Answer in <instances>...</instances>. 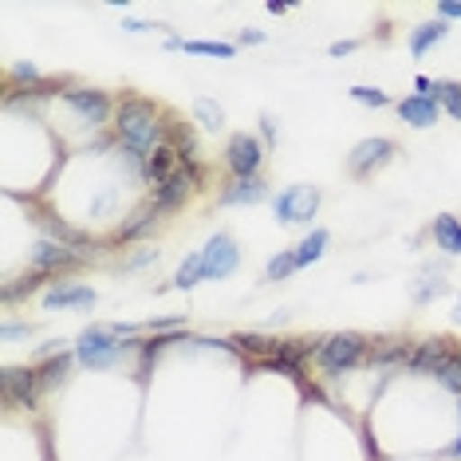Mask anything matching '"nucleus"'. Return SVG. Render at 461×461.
Masks as SVG:
<instances>
[{
	"label": "nucleus",
	"instance_id": "e433bc0d",
	"mask_svg": "<svg viewBox=\"0 0 461 461\" xmlns=\"http://www.w3.org/2000/svg\"><path fill=\"white\" fill-rule=\"evenodd\" d=\"M5 339H16V335H32V323H5Z\"/></svg>",
	"mask_w": 461,
	"mask_h": 461
},
{
	"label": "nucleus",
	"instance_id": "9b49d317",
	"mask_svg": "<svg viewBox=\"0 0 461 461\" xmlns=\"http://www.w3.org/2000/svg\"><path fill=\"white\" fill-rule=\"evenodd\" d=\"M0 386H5L8 402L28 406V411H32L36 398L44 394V386H40V371H32V366H8V371L0 375Z\"/></svg>",
	"mask_w": 461,
	"mask_h": 461
},
{
	"label": "nucleus",
	"instance_id": "a878e982",
	"mask_svg": "<svg viewBox=\"0 0 461 461\" xmlns=\"http://www.w3.org/2000/svg\"><path fill=\"white\" fill-rule=\"evenodd\" d=\"M202 280H205V260H202V253H194L182 260V268H177V276H174V288H194V285H202Z\"/></svg>",
	"mask_w": 461,
	"mask_h": 461
},
{
	"label": "nucleus",
	"instance_id": "7ed1b4c3",
	"mask_svg": "<svg viewBox=\"0 0 461 461\" xmlns=\"http://www.w3.org/2000/svg\"><path fill=\"white\" fill-rule=\"evenodd\" d=\"M127 351L122 348V339L114 335L111 328H87L79 335V343H76V359L83 363V366H91V371H107V366L119 359V355Z\"/></svg>",
	"mask_w": 461,
	"mask_h": 461
},
{
	"label": "nucleus",
	"instance_id": "a211bd4d",
	"mask_svg": "<svg viewBox=\"0 0 461 461\" xmlns=\"http://www.w3.org/2000/svg\"><path fill=\"white\" fill-rule=\"evenodd\" d=\"M446 36H449V24H446V20H429V24H418L414 32H411V51H414L418 59H422L426 51L434 48V44H442Z\"/></svg>",
	"mask_w": 461,
	"mask_h": 461
},
{
	"label": "nucleus",
	"instance_id": "2f4dec72",
	"mask_svg": "<svg viewBox=\"0 0 461 461\" xmlns=\"http://www.w3.org/2000/svg\"><path fill=\"white\" fill-rule=\"evenodd\" d=\"M177 328H185V316H162V320H150V331H154V335H174Z\"/></svg>",
	"mask_w": 461,
	"mask_h": 461
},
{
	"label": "nucleus",
	"instance_id": "423d86ee",
	"mask_svg": "<svg viewBox=\"0 0 461 461\" xmlns=\"http://www.w3.org/2000/svg\"><path fill=\"white\" fill-rule=\"evenodd\" d=\"M225 166H229L233 177H260V166H265V142L249 131L233 134L229 146H225Z\"/></svg>",
	"mask_w": 461,
	"mask_h": 461
},
{
	"label": "nucleus",
	"instance_id": "2eb2a0df",
	"mask_svg": "<svg viewBox=\"0 0 461 461\" xmlns=\"http://www.w3.org/2000/svg\"><path fill=\"white\" fill-rule=\"evenodd\" d=\"M429 237H434V245L442 249L446 257H461V217L438 213L434 225H429Z\"/></svg>",
	"mask_w": 461,
	"mask_h": 461
},
{
	"label": "nucleus",
	"instance_id": "ddd939ff",
	"mask_svg": "<svg viewBox=\"0 0 461 461\" xmlns=\"http://www.w3.org/2000/svg\"><path fill=\"white\" fill-rule=\"evenodd\" d=\"M99 296H95V288H83V285H68V280H56V285L48 288V296H44V308L48 312H56V308H91Z\"/></svg>",
	"mask_w": 461,
	"mask_h": 461
},
{
	"label": "nucleus",
	"instance_id": "20e7f679",
	"mask_svg": "<svg viewBox=\"0 0 461 461\" xmlns=\"http://www.w3.org/2000/svg\"><path fill=\"white\" fill-rule=\"evenodd\" d=\"M205 177V170L197 162H185V166H177V170L166 177L162 185H154V209L158 213H174V209H182V202L190 197V190H197V182Z\"/></svg>",
	"mask_w": 461,
	"mask_h": 461
},
{
	"label": "nucleus",
	"instance_id": "a19ab883",
	"mask_svg": "<svg viewBox=\"0 0 461 461\" xmlns=\"http://www.w3.org/2000/svg\"><path fill=\"white\" fill-rule=\"evenodd\" d=\"M355 48H359L355 40H339V44H331V56H351Z\"/></svg>",
	"mask_w": 461,
	"mask_h": 461
},
{
	"label": "nucleus",
	"instance_id": "aec40b11",
	"mask_svg": "<svg viewBox=\"0 0 461 461\" xmlns=\"http://www.w3.org/2000/svg\"><path fill=\"white\" fill-rule=\"evenodd\" d=\"M429 99H434L438 107H446L449 119L461 122V83L457 79H434V91H429Z\"/></svg>",
	"mask_w": 461,
	"mask_h": 461
},
{
	"label": "nucleus",
	"instance_id": "79ce46f5",
	"mask_svg": "<svg viewBox=\"0 0 461 461\" xmlns=\"http://www.w3.org/2000/svg\"><path fill=\"white\" fill-rule=\"evenodd\" d=\"M268 13H272V16H285L288 5H280V0H268Z\"/></svg>",
	"mask_w": 461,
	"mask_h": 461
},
{
	"label": "nucleus",
	"instance_id": "393cba45",
	"mask_svg": "<svg viewBox=\"0 0 461 461\" xmlns=\"http://www.w3.org/2000/svg\"><path fill=\"white\" fill-rule=\"evenodd\" d=\"M182 51H194V56L233 59L237 56V44H221V40H182Z\"/></svg>",
	"mask_w": 461,
	"mask_h": 461
},
{
	"label": "nucleus",
	"instance_id": "58836bf2",
	"mask_svg": "<svg viewBox=\"0 0 461 461\" xmlns=\"http://www.w3.org/2000/svg\"><path fill=\"white\" fill-rule=\"evenodd\" d=\"M429 91H434V79L414 76V95H426V99H429Z\"/></svg>",
	"mask_w": 461,
	"mask_h": 461
},
{
	"label": "nucleus",
	"instance_id": "f704fd0d",
	"mask_svg": "<svg viewBox=\"0 0 461 461\" xmlns=\"http://www.w3.org/2000/svg\"><path fill=\"white\" fill-rule=\"evenodd\" d=\"M13 79H24V83H40V71L32 64H16L13 68Z\"/></svg>",
	"mask_w": 461,
	"mask_h": 461
},
{
	"label": "nucleus",
	"instance_id": "9d476101",
	"mask_svg": "<svg viewBox=\"0 0 461 461\" xmlns=\"http://www.w3.org/2000/svg\"><path fill=\"white\" fill-rule=\"evenodd\" d=\"M394 150L398 146L391 142V139H363L355 150L348 154V170L355 174V177H371L379 166H386L394 158Z\"/></svg>",
	"mask_w": 461,
	"mask_h": 461
},
{
	"label": "nucleus",
	"instance_id": "49530a36",
	"mask_svg": "<svg viewBox=\"0 0 461 461\" xmlns=\"http://www.w3.org/2000/svg\"><path fill=\"white\" fill-rule=\"evenodd\" d=\"M454 320L461 323V300H457V308H454Z\"/></svg>",
	"mask_w": 461,
	"mask_h": 461
},
{
	"label": "nucleus",
	"instance_id": "473e14b6",
	"mask_svg": "<svg viewBox=\"0 0 461 461\" xmlns=\"http://www.w3.org/2000/svg\"><path fill=\"white\" fill-rule=\"evenodd\" d=\"M114 197H119V190H114V185H111V190H103V194L95 197V202H91V217H99V213H107V209L114 205Z\"/></svg>",
	"mask_w": 461,
	"mask_h": 461
},
{
	"label": "nucleus",
	"instance_id": "5701e85b",
	"mask_svg": "<svg viewBox=\"0 0 461 461\" xmlns=\"http://www.w3.org/2000/svg\"><path fill=\"white\" fill-rule=\"evenodd\" d=\"M194 119L202 122L205 131H225V111L217 107V99H209V95H202V99H194Z\"/></svg>",
	"mask_w": 461,
	"mask_h": 461
},
{
	"label": "nucleus",
	"instance_id": "4c0bfd02",
	"mask_svg": "<svg viewBox=\"0 0 461 461\" xmlns=\"http://www.w3.org/2000/svg\"><path fill=\"white\" fill-rule=\"evenodd\" d=\"M150 260H158V253H154V249H146V253H139V257H131V260H127V268L134 272V268H142V265H150Z\"/></svg>",
	"mask_w": 461,
	"mask_h": 461
},
{
	"label": "nucleus",
	"instance_id": "cd10ccee",
	"mask_svg": "<svg viewBox=\"0 0 461 461\" xmlns=\"http://www.w3.org/2000/svg\"><path fill=\"white\" fill-rule=\"evenodd\" d=\"M300 268V260H296V249H280L276 257L268 260V268H265V280H285L292 276V272Z\"/></svg>",
	"mask_w": 461,
	"mask_h": 461
},
{
	"label": "nucleus",
	"instance_id": "4be33fe9",
	"mask_svg": "<svg viewBox=\"0 0 461 461\" xmlns=\"http://www.w3.org/2000/svg\"><path fill=\"white\" fill-rule=\"evenodd\" d=\"M328 240H331L328 229H312V233L296 245V260H300V268H303V265H312V260H320L323 253H328Z\"/></svg>",
	"mask_w": 461,
	"mask_h": 461
},
{
	"label": "nucleus",
	"instance_id": "a18cd8bd",
	"mask_svg": "<svg viewBox=\"0 0 461 461\" xmlns=\"http://www.w3.org/2000/svg\"><path fill=\"white\" fill-rule=\"evenodd\" d=\"M449 457H461V434H457V442L449 446Z\"/></svg>",
	"mask_w": 461,
	"mask_h": 461
},
{
	"label": "nucleus",
	"instance_id": "7c9ffc66",
	"mask_svg": "<svg viewBox=\"0 0 461 461\" xmlns=\"http://www.w3.org/2000/svg\"><path fill=\"white\" fill-rule=\"evenodd\" d=\"M351 99L363 103V107H386V103H391V95L379 87H351Z\"/></svg>",
	"mask_w": 461,
	"mask_h": 461
},
{
	"label": "nucleus",
	"instance_id": "b1692460",
	"mask_svg": "<svg viewBox=\"0 0 461 461\" xmlns=\"http://www.w3.org/2000/svg\"><path fill=\"white\" fill-rule=\"evenodd\" d=\"M442 292H449V285L438 276V268H426L422 276H418V285H414V303H429L434 296H442Z\"/></svg>",
	"mask_w": 461,
	"mask_h": 461
},
{
	"label": "nucleus",
	"instance_id": "bb28decb",
	"mask_svg": "<svg viewBox=\"0 0 461 461\" xmlns=\"http://www.w3.org/2000/svg\"><path fill=\"white\" fill-rule=\"evenodd\" d=\"M68 371H71V355H59V359H48L44 366H40V386H44V391H56V386L68 379Z\"/></svg>",
	"mask_w": 461,
	"mask_h": 461
},
{
	"label": "nucleus",
	"instance_id": "c756f323",
	"mask_svg": "<svg viewBox=\"0 0 461 461\" xmlns=\"http://www.w3.org/2000/svg\"><path fill=\"white\" fill-rule=\"evenodd\" d=\"M237 348H245V351H253V355H260V359H268L272 355V343L276 339H265V335H257V331H245V335H237Z\"/></svg>",
	"mask_w": 461,
	"mask_h": 461
},
{
	"label": "nucleus",
	"instance_id": "ea45409f",
	"mask_svg": "<svg viewBox=\"0 0 461 461\" xmlns=\"http://www.w3.org/2000/svg\"><path fill=\"white\" fill-rule=\"evenodd\" d=\"M237 44H245V48L249 44H265V32H249V28H245V32L237 36Z\"/></svg>",
	"mask_w": 461,
	"mask_h": 461
},
{
	"label": "nucleus",
	"instance_id": "f03ea898",
	"mask_svg": "<svg viewBox=\"0 0 461 461\" xmlns=\"http://www.w3.org/2000/svg\"><path fill=\"white\" fill-rule=\"evenodd\" d=\"M363 355H366V339H363V335L339 331V335H328V339H320L316 363L328 375H343V371H351V366H359Z\"/></svg>",
	"mask_w": 461,
	"mask_h": 461
},
{
	"label": "nucleus",
	"instance_id": "4468645a",
	"mask_svg": "<svg viewBox=\"0 0 461 461\" xmlns=\"http://www.w3.org/2000/svg\"><path fill=\"white\" fill-rule=\"evenodd\" d=\"M268 197L265 177H233L221 194V205H257Z\"/></svg>",
	"mask_w": 461,
	"mask_h": 461
},
{
	"label": "nucleus",
	"instance_id": "c85d7f7f",
	"mask_svg": "<svg viewBox=\"0 0 461 461\" xmlns=\"http://www.w3.org/2000/svg\"><path fill=\"white\" fill-rule=\"evenodd\" d=\"M438 383H442L449 394H457V398H461V351L442 366V371H438Z\"/></svg>",
	"mask_w": 461,
	"mask_h": 461
},
{
	"label": "nucleus",
	"instance_id": "f257e3e1",
	"mask_svg": "<svg viewBox=\"0 0 461 461\" xmlns=\"http://www.w3.org/2000/svg\"><path fill=\"white\" fill-rule=\"evenodd\" d=\"M114 139H119L134 158H154V154L166 146V122L162 111L154 107L150 99H122L114 107Z\"/></svg>",
	"mask_w": 461,
	"mask_h": 461
},
{
	"label": "nucleus",
	"instance_id": "72a5a7b5",
	"mask_svg": "<svg viewBox=\"0 0 461 461\" xmlns=\"http://www.w3.org/2000/svg\"><path fill=\"white\" fill-rule=\"evenodd\" d=\"M260 142L265 146L276 142V122H272V114H260Z\"/></svg>",
	"mask_w": 461,
	"mask_h": 461
},
{
	"label": "nucleus",
	"instance_id": "6e6552de",
	"mask_svg": "<svg viewBox=\"0 0 461 461\" xmlns=\"http://www.w3.org/2000/svg\"><path fill=\"white\" fill-rule=\"evenodd\" d=\"M202 260H205V280H225L240 268V249L229 233H213L209 245L202 249Z\"/></svg>",
	"mask_w": 461,
	"mask_h": 461
},
{
	"label": "nucleus",
	"instance_id": "37998d69",
	"mask_svg": "<svg viewBox=\"0 0 461 461\" xmlns=\"http://www.w3.org/2000/svg\"><path fill=\"white\" fill-rule=\"evenodd\" d=\"M59 343H64V339H48L44 348H40V355H56V351H59Z\"/></svg>",
	"mask_w": 461,
	"mask_h": 461
},
{
	"label": "nucleus",
	"instance_id": "f8f14e48",
	"mask_svg": "<svg viewBox=\"0 0 461 461\" xmlns=\"http://www.w3.org/2000/svg\"><path fill=\"white\" fill-rule=\"evenodd\" d=\"M83 260L79 249H68V245H59V240H40V245L32 249V268L36 272H64V268H76Z\"/></svg>",
	"mask_w": 461,
	"mask_h": 461
},
{
	"label": "nucleus",
	"instance_id": "c9c22d12",
	"mask_svg": "<svg viewBox=\"0 0 461 461\" xmlns=\"http://www.w3.org/2000/svg\"><path fill=\"white\" fill-rule=\"evenodd\" d=\"M438 16H442V20H457L461 16V0H442V5H438Z\"/></svg>",
	"mask_w": 461,
	"mask_h": 461
},
{
	"label": "nucleus",
	"instance_id": "412c9836",
	"mask_svg": "<svg viewBox=\"0 0 461 461\" xmlns=\"http://www.w3.org/2000/svg\"><path fill=\"white\" fill-rule=\"evenodd\" d=\"M177 150H174V146H162V150L158 154H154V158H146V182H150V185H162L166 182V177H170L174 170H177Z\"/></svg>",
	"mask_w": 461,
	"mask_h": 461
},
{
	"label": "nucleus",
	"instance_id": "c03bdc74",
	"mask_svg": "<svg viewBox=\"0 0 461 461\" xmlns=\"http://www.w3.org/2000/svg\"><path fill=\"white\" fill-rule=\"evenodd\" d=\"M122 28H127V32H146V28H150V24H142V20H127V24H122Z\"/></svg>",
	"mask_w": 461,
	"mask_h": 461
},
{
	"label": "nucleus",
	"instance_id": "de8ad7c7",
	"mask_svg": "<svg viewBox=\"0 0 461 461\" xmlns=\"http://www.w3.org/2000/svg\"><path fill=\"white\" fill-rule=\"evenodd\" d=\"M457 414H461V398H457Z\"/></svg>",
	"mask_w": 461,
	"mask_h": 461
},
{
	"label": "nucleus",
	"instance_id": "dca6fc26",
	"mask_svg": "<svg viewBox=\"0 0 461 461\" xmlns=\"http://www.w3.org/2000/svg\"><path fill=\"white\" fill-rule=\"evenodd\" d=\"M438 103L426 99V95H406L402 103H398V119L411 122V127H434L438 122Z\"/></svg>",
	"mask_w": 461,
	"mask_h": 461
},
{
	"label": "nucleus",
	"instance_id": "0eeeda50",
	"mask_svg": "<svg viewBox=\"0 0 461 461\" xmlns=\"http://www.w3.org/2000/svg\"><path fill=\"white\" fill-rule=\"evenodd\" d=\"M64 103L79 114L83 127H91V131L103 127V122L111 119V111H114L107 91H95V87H68L64 91Z\"/></svg>",
	"mask_w": 461,
	"mask_h": 461
},
{
	"label": "nucleus",
	"instance_id": "1a4fd4ad",
	"mask_svg": "<svg viewBox=\"0 0 461 461\" xmlns=\"http://www.w3.org/2000/svg\"><path fill=\"white\" fill-rule=\"evenodd\" d=\"M454 355H457V348H454V339H449V335H429V339L414 343V355H411V366H406V371L434 375V379H438V371H442Z\"/></svg>",
	"mask_w": 461,
	"mask_h": 461
},
{
	"label": "nucleus",
	"instance_id": "39448f33",
	"mask_svg": "<svg viewBox=\"0 0 461 461\" xmlns=\"http://www.w3.org/2000/svg\"><path fill=\"white\" fill-rule=\"evenodd\" d=\"M320 209V190L316 185H288L285 194L272 197V213L285 225H308Z\"/></svg>",
	"mask_w": 461,
	"mask_h": 461
},
{
	"label": "nucleus",
	"instance_id": "f3484780",
	"mask_svg": "<svg viewBox=\"0 0 461 461\" xmlns=\"http://www.w3.org/2000/svg\"><path fill=\"white\" fill-rule=\"evenodd\" d=\"M411 339H379V348H371V366H411Z\"/></svg>",
	"mask_w": 461,
	"mask_h": 461
},
{
	"label": "nucleus",
	"instance_id": "6ab92c4d",
	"mask_svg": "<svg viewBox=\"0 0 461 461\" xmlns=\"http://www.w3.org/2000/svg\"><path fill=\"white\" fill-rule=\"evenodd\" d=\"M158 217H162V213H158V209H154V205L134 209V213L127 217V221L119 225V240H139V237H146L154 225H158Z\"/></svg>",
	"mask_w": 461,
	"mask_h": 461
}]
</instances>
